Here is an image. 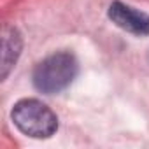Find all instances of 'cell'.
Listing matches in <instances>:
<instances>
[{"instance_id":"1","label":"cell","mask_w":149,"mask_h":149,"mask_svg":"<svg viewBox=\"0 0 149 149\" xmlns=\"http://www.w3.org/2000/svg\"><path fill=\"white\" fill-rule=\"evenodd\" d=\"M79 72L77 60L68 51H58L46 56L33 68L32 81L37 91L54 95L72 84Z\"/></svg>"},{"instance_id":"2","label":"cell","mask_w":149,"mask_h":149,"mask_svg":"<svg viewBox=\"0 0 149 149\" xmlns=\"http://www.w3.org/2000/svg\"><path fill=\"white\" fill-rule=\"evenodd\" d=\"M14 126L32 139H49L58 130V118L44 102L37 98H23L11 111Z\"/></svg>"},{"instance_id":"3","label":"cell","mask_w":149,"mask_h":149,"mask_svg":"<svg viewBox=\"0 0 149 149\" xmlns=\"http://www.w3.org/2000/svg\"><path fill=\"white\" fill-rule=\"evenodd\" d=\"M107 16L116 26H119L121 30H125L128 33H133L139 37L149 35V14L135 9L132 6H126V4L119 2V0H116V2H112L109 6Z\"/></svg>"},{"instance_id":"4","label":"cell","mask_w":149,"mask_h":149,"mask_svg":"<svg viewBox=\"0 0 149 149\" xmlns=\"http://www.w3.org/2000/svg\"><path fill=\"white\" fill-rule=\"evenodd\" d=\"M23 49L21 33L14 26H6L2 32V79L9 76V72L16 65Z\"/></svg>"}]
</instances>
